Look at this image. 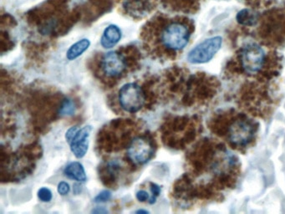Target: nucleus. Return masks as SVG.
Instances as JSON below:
<instances>
[{
	"mask_svg": "<svg viewBox=\"0 0 285 214\" xmlns=\"http://www.w3.org/2000/svg\"><path fill=\"white\" fill-rule=\"evenodd\" d=\"M190 32L185 24L173 22L165 27L161 34L162 46L172 51H181L187 45Z\"/></svg>",
	"mask_w": 285,
	"mask_h": 214,
	"instance_id": "1",
	"label": "nucleus"
},
{
	"mask_svg": "<svg viewBox=\"0 0 285 214\" xmlns=\"http://www.w3.org/2000/svg\"><path fill=\"white\" fill-rule=\"evenodd\" d=\"M118 100L122 110L129 113H136L145 105V93L139 84L128 83L119 91Z\"/></svg>",
	"mask_w": 285,
	"mask_h": 214,
	"instance_id": "2",
	"label": "nucleus"
},
{
	"mask_svg": "<svg viewBox=\"0 0 285 214\" xmlns=\"http://www.w3.org/2000/svg\"><path fill=\"white\" fill-rule=\"evenodd\" d=\"M257 128L247 118H240L231 123L227 131L229 142L236 147H245L254 139Z\"/></svg>",
	"mask_w": 285,
	"mask_h": 214,
	"instance_id": "3",
	"label": "nucleus"
},
{
	"mask_svg": "<svg viewBox=\"0 0 285 214\" xmlns=\"http://www.w3.org/2000/svg\"><path fill=\"white\" fill-rule=\"evenodd\" d=\"M240 61L245 72L257 74L264 65L265 53L262 47L257 44H249L242 50Z\"/></svg>",
	"mask_w": 285,
	"mask_h": 214,
	"instance_id": "4",
	"label": "nucleus"
},
{
	"mask_svg": "<svg viewBox=\"0 0 285 214\" xmlns=\"http://www.w3.org/2000/svg\"><path fill=\"white\" fill-rule=\"evenodd\" d=\"M92 132L90 125H85L81 129L73 126L67 131L66 139L70 144V150L76 158H83L89 148V137Z\"/></svg>",
	"mask_w": 285,
	"mask_h": 214,
	"instance_id": "5",
	"label": "nucleus"
},
{
	"mask_svg": "<svg viewBox=\"0 0 285 214\" xmlns=\"http://www.w3.org/2000/svg\"><path fill=\"white\" fill-rule=\"evenodd\" d=\"M222 44V39L220 36L206 39L189 52L187 60L192 64L208 62L218 53Z\"/></svg>",
	"mask_w": 285,
	"mask_h": 214,
	"instance_id": "6",
	"label": "nucleus"
},
{
	"mask_svg": "<svg viewBox=\"0 0 285 214\" xmlns=\"http://www.w3.org/2000/svg\"><path fill=\"white\" fill-rule=\"evenodd\" d=\"M154 155V146L147 137H135L127 148V156L136 165H143L150 161Z\"/></svg>",
	"mask_w": 285,
	"mask_h": 214,
	"instance_id": "7",
	"label": "nucleus"
},
{
	"mask_svg": "<svg viewBox=\"0 0 285 214\" xmlns=\"http://www.w3.org/2000/svg\"><path fill=\"white\" fill-rule=\"evenodd\" d=\"M127 62L123 55L117 51L106 54L102 60V70L107 77H120L126 70Z\"/></svg>",
	"mask_w": 285,
	"mask_h": 214,
	"instance_id": "8",
	"label": "nucleus"
},
{
	"mask_svg": "<svg viewBox=\"0 0 285 214\" xmlns=\"http://www.w3.org/2000/svg\"><path fill=\"white\" fill-rule=\"evenodd\" d=\"M121 39V29L118 26L111 24L105 29L101 39V44L105 49H111L116 46Z\"/></svg>",
	"mask_w": 285,
	"mask_h": 214,
	"instance_id": "9",
	"label": "nucleus"
},
{
	"mask_svg": "<svg viewBox=\"0 0 285 214\" xmlns=\"http://www.w3.org/2000/svg\"><path fill=\"white\" fill-rule=\"evenodd\" d=\"M64 174L70 179L77 181L80 183H84L87 180L85 168L82 164L79 161H73L68 164L67 166L64 170Z\"/></svg>",
	"mask_w": 285,
	"mask_h": 214,
	"instance_id": "10",
	"label": "nucleus"
},
{
	"mask_svg": "<svg viewBox=\"0 0 285 214\" xmlns=\"http://www.w3.org/2000/svg\"><path fill=\"white\" fill-rule=\"evenodd\" d=\"M90 46L89 39H83L74 44L69 50H68L66 57L69 60H74L80 57L85 51H87Z\"/></svg>",
	"mask_w": 285,
	"mask_h": 214,
	"instance_id": "11",
	"label": "nucleus"
},
{
	"mask_svg": "<svg viewBox=\"0 0 285 214\" xmlns=\"http://www.w3.org/2000/svg\"><path fill=\"white\" fill-rule=\"evenodd\" d=\"M259 16L257 13L251 10H243L237 15V20L240 24L245 26H254L258 22Z\"/></svg>",
	"mask_w": 285,
	"mask_h": 214,
	"instance_id": "12",
	"label": "nucleus"
},
{
	"mask_svg": "<svg viewBox=\"0 0 285 214\" xmlns=\"http://www.w3.org/2000/svg\"><path fill=\"white\" fill-rule=\"evenodd\" d=\"M75 112V104L71 100L66 99L61 105L59 109V115L61 116H70Z\"/></svg>",
	"mask_w": 285,
	"mask_h": 214,
	"instance_id": "13",
	"label": "nucleus"
},
{
	"mask_svg": "<svg viewBox=\"0 0 285 214\" xmlns=\"http://www.w3.org/2000/svg\"><path fill=\"white\" fill-rule=\"evenodd\" d=\"M38 197L41 202H51L52 197H53V195H52V192L49 188H41L38 191Z\"/></svg>",
	"mask_w": 285,
	"mask_h": 214,
	"instance_id": "14",
	"label": "nucleus"
},
{
	"mask_svg": "<svg viewBox=\"0 0 285 214\" xmlns=\"http://www.w3.org/2000/svg\"><path fill=\"white\" fill-rule=\"evenodd\" d=\"M111 198V193L110 191H102V193H100L94 197V202L97 203H101V202H108Z\"/></svg>",
	"mask_w": 285,
	"mask_h": 214,
	"instance_id": "15",
	"label": "nucleus"
},
{
	"mask_svg": "<svg viewBox=\"0 0 285 214\" xmlns=\"http://www.w3.org/2000/svg\"><path fill=\"white\" fill-rule=\"evenodd\" d=\"M151 191L153 193V197L150 199V202L149 203L150 204H153L156 202V200H157V197L159 196L160 193H161V188L159 186L156 184L154 183H151Z\"/></svg>",
	"mask_w": 285,
	"mask_h": 214,
	"instance_id": "16",
	"label": "nucleus"
},
{
	"mask_svg": "<svg viewBox=\"0 0 285 214\" xmlns=\"http://www.w3.org/2000/svg\"><path fill=\"white\" fill-rule=\"evenodd\" d=\"M57 190H58L59 194H61V196H66L70 193V185L66 182H61V183H59Z\"/></svg>",
	"mask_w": 285,
	"mask_h": 214,
	"instance_id": "17",
	"label": "nucleus"
},
{
	"mask_svg": "<svg viewBox=\"0 0 285 214\" xmlns=\"http://www.w3.org/2000/svg\"><path fill=\"white\" fill-rule=\"evenodd\" d=\"M135 197H136V199L139 201V202H146V201H148L149 199V194H148V192L145 190H140L138 191L136 194H135Z\"/></svg>",
	"mask_w": 285,
	"mask_h": 214,
	"instance_id": "18",
	"label": "nucleus"
},
{
	"mask_svg": "<svg viewBox=\"0 0 285 214\" xmlns=\"http://www.w3.org/2000/svg\"><path fill=\"white\" fill-rule=\"evenodd\" d=\"M93 213H107V211L105 207H96L94 209L92 210Z\"/></svg>",
	"mask_w": 285,
	"mask_h": 214,
	"instance_id": "19",
	"label": "nucleus"
},
{
	"mask_svg": "<svg viewBox=\"0 0 285 214\" xmlns=\"http://www.w3.org/2000/svg\"><path fill=\"white\" fill-rule=\"evenodd\" d=\"M136 213H148V211H147V210H138V211H136Z\"/></svg>",
	"mask_w": 285,
	"mask_h": 214,
	"instance_id": "20",
	"label": "nucleus"
}]
</instances>
